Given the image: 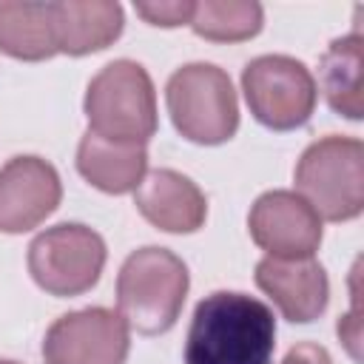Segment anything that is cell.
<instances>
[{
  "instance_id": "cell-19",
  "label": "cell",
  "mask_w": 364,
  "mask_h": 364,
  "mask_svg": "<svg viewBox=\"0 0 364 364\" xmlns=\"http://www.w3.org/2000/svg\"><path fill=\"white\" fill-rule=\"evenodd\" d=\"M282 364H333V358H330V353L321 344L301 341V344H296V347L287 350V355L282 358Z\"/></svg>"
},
{
  "instance_id": "cell-5",
  "label": "cell",
  "mask_w": 364,
  "mask_h": 364,
  "mask_svg": "<svg viewBox=\"0 0 364 364\" xmlns=\"http://www.w3.org/2000/svg\"><path fill=\"white\" fill-rule=\"evenodd\" d=\"M173 128L196 145H222L239 128V102L230 77L210 63L176 68L165 85Z\"/></svg>"
},
{
  "instance_id": "cell-7",
  "label": "cell",
  "mask_w": 364,
  "mask_h": 364,
  "mask_svg": "<svg viewBox=\"0 0 364 364\" xmlns=\"http://www.w3.org/2000/svg\"><path fill=\"white\" fill-rule=\"evenodd\" d=\"M105 256V242L97 230L80 222H60L28 245V273L48 296L68 299L100 282Z\"/></svg>"
},
{
  "instance_id": "cell-16",
  "label": "cell",
  "mask_w": 364,
  "mask_h": 364,
  "mask_svg": "<svg viewBox=\"0 0 364 364\" xmlns=\"http://www.w3.org/2000/svg\"><path fill=\"white\" fill-rule=\"evenodd\" d=\"M0 51L26 63L51 60L57 43L48 3L0 0Z\"/></svg>"
},
{
  "instance_id": "cell-6",
  "label": "cell",
  "mask_w": 364,
  "mask_h": 364,
  "mask_svg": "<svg viewBox=\"0 0 364 364\" xmlns=\"http://www.w3.org/2000/svg\"><path fill=\"white\" fill-rule=\"evenodd\" d=\"M242 91L253 119L270 131L307 125L318 100L310 68L287 54H262L250 60L242 68Z\"/></svg>"
},
{
  "instance_id": "cell-1",
  "label": "cell",
  "mask_w": 364,
  "mask_h": 364,
  "mask_svg": "<svg viewBox=\"0 0 364 364\" xmlns=\"http://www.w3.org/2000/svg\"><path fill=\"white\" fill-rule=\"evenodd\" d=\"M273 350V310L247 293L216 290L193 310L185 364H270Z\"/></svg>"
},
{
  "instance_id": "cell-9",
  "label": "cell",
  "mask_w": 364,
  "mask_h": 364,
  "mask_svg": "<svg viewBox=\"0 0 364 364\" xmlns=\"http://www.w3.org/2000/svg\"><path fill=\"white\" fill-rule=\"evenodd\" d=\"M250 239L276 259H307L321 245V219L296 191H267L247 213Z\"/></svg>"
},
{
  "instance_id": "cell-12",
  "label": "cell",
  "mask_w": 364,
  "mask_h": 364,
  "mask_svg": "<svg viewBox=\"0 0 364 364\" xmlns=\"http://www.w3.org/2000/svg\"><path fill=\"white\" fill-rule=\"evenodd\" d=\"M134 205L165 233H196L208 219V199L199 185L171 168L145 173L134 191Z\"/></svg>"
},
{
  "instance_id": "cell-15",
  "label": "cell",
  "mask_w": 364,
  "mask_h": 364,
  "mask_svg": "<svg viewBox=\"0 0 364 364\" xmlns=\"http://www.w3.org/2000/svg\"><path fill=\"white\" fill-rule=\"evenodd\" d=\"M361 34L336 37L318 63V82L327 105L347 119L364 117V48Z\"/></svg>"
},
{
  "instance_id": "cell-2",
  "label": "cell",
  "mask_w": 364,
  "mask_h": 364,
  "mask_svg": "<svg viewBox=\"0 0 364 364\" xmlns=\"http://www.w3.org/2000/svg\"><path fill=\"white\" fill-rule=\"evenodd\" d=\"M191 276L185 262L168 247H139L134 250L117 276V313L125 318L128 330L139 336L168 333L185 304Z\"/></svg>"
},
{
  "instance_id": "cell-10",
  "label": "cell",
  "mask_w": 364,
  "mask_h": 364,
  "mask_svg": "<svg viewBox=\"0 0 364 364\" xmlns=\"http://www.w3.org/2000/svg\"><path fill=\"white\" fill-rule=\"evenodd\" d=\"M63 199L60 173L40 156H14L0 168V233H26Z\"/></svg>"
},
{
  "instance_id": "cell-3",
  "label": "cell",
  "mask_w": 364,
  "mask_h": 364,
  "mask_svg": "<svg viewBox=\"0 0 364 364\" xmlns=\"http://www.w3.org/2000/svg\"><path fill=\"white\" fill-rule=\"evenodd\" d=\"M293 182L299 196L327 222H350L364 210V145L355 136H321L304 148Z\"/></svg>"
},
{
  "instance_id": "cell-18",
  "label": "cell",
  "mask_w": 364,
  "mask_h": 364,
  "mask_svg": "<svg viewBox=\"0 0 364 364\" xmlns=\"http://www.w3.org/2000/svg\"><path fill=\"white\" fill-rule=\"evenodd\" d=\"M136 14L151 23V26H162V28H176V26H188L191 14H193V3L191 0H168V3H136L134 6Z\"/></svg>"
},
{
  "instance_id": "cell-17",
  "label": "cell",
  "mask_w": 364,
  "mask_h": 364,
  "mask_svg": "<svg viewBox=\"0 0 364 364\" xmlns=\"http://www.w3.org/2000/svg\"><path fill=\"white\" fill-rule=\"evenodd\" d=\"M264 11L253 0H205L193 3L191 28L210 43H242L262 31Z\"/></svg>"
},
{
  "instance_id": "cell-13",
  "label": "cell",
  "mask_w": 364,
  "mask_h": 364,
  "mask_svg": "<svg viewBox=\"0 0 364 364\" xmlns=\"http://www.w3.org/2000/svg\"><path fill=\"white\" fill-rule=\"evenodd\" d=\"M57 54L85 57L108 48L125 26L122 6L108 0H57L48 3Z\"/></svg>"
},
{
  "instance_id": "cell-11",
  "label": "cell",
  "mask_w": 364,
  "mask_h": 364,
  "mask_svg": "<svg viewBox=\"0 0 364 364\" xmlns=\"http://www.w3.org/2000/svg\"><path fill=\"white\" fill-rule=\"evenodd\" d=\"M256 287L293 324H307L318 318L330 301L327 273L313 256L307 259L264 256L256 264Z\"/></svg>"
},
{
  "instance_id": "cell-8",
  "label": "cell",
  "mask_w": 364,
  "mask_h": 364,
  "mask_svg": "<svg viewBox=\"0 0 364 364\" xmlns=\"http://www.w3.org/2000/svg\"><path fill=\"white\" fill-rule=\"evenodd\" d=\"M128 324L117 310L85 307L60 316L43 338L46 364H125Z\"/></svg>"
},
{
  "instance_id": "cell-4",
  "label": "cell",
  "mask_w": 364,
  "mask_h": 364,
  "mask_svg": "<svg viewBox=\"0 0 364 364\" xmlns=\"http://www.w3.org/2000/svg\"><path fill=\"white\" fill-rule=\"evenodd\" d=\"M88 131L114 142L145 145L156 134V91L134 60L108 63L85 88Z\"/></svg>"
},
{
  "instance_id": "cell-20",
  "label": "cell",
  "mask_w": 364,
  "mask_h": 364,
  "mask_svg": "<svg viewBox=\"0 0 364 364\" xmlns=\"http://www.w3.org/2000/svg\"><path fill=\"white\" fill-rule=\"evenodd\" d=\"M0 364H17V361H0Z\"/></svg>"
},
{
  "instance_id": "cell-14",
  "label": "cell",
  "mask_w": 364,
  "mask_h": 364,
  "mask_svg": "<svg viewBox=\"0 0 364 364\" xmlns=\"http://www.w3.org/2000/svg\"><path fill=\"white\" fill-rule=\"evenodd\" d=\"M77 171L102 193H128L136 191L148 173V151L136 142H114L85 131L77 145Z\"/></svg>"
}]
</instances>
